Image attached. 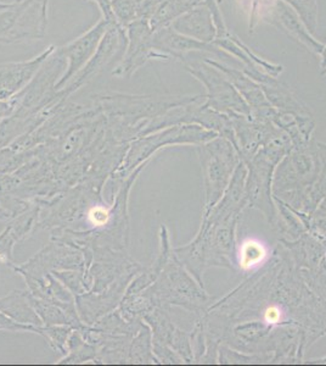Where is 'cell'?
Instances as JSON below:
<instances>
[{"mask_svg":"<svg viewBox=\"0 0 326 366\" xmlns=\"http://www.w3.org/2000/svg\"><path fill=\"white\" fill-rule=\"evenodd\" d=\"M46 0L0 4V43L43 37L46 25Z\"/></svg>","mask_w":326,"mask_h":366,"instance_id":"cell-1","label":"cell"},{"mask_svg":"<svg viewBox=\"0 0 326 366\" xmlns=\"http://www.w3.org/2000/svg\"><path fill=\"white\" fill-rule=\"evenodd\" d=\"M108 22L110 21H105V20L99 22L94 29H91V32L84 34L83 37L78 38L77 41L71 43L68 46L60 48V53L62 55H65L70 60L68 72H67L66 75L63 76L61 82H65L66 79H68L70 76L73 75L76 71L81 69L83 64L86 63L88 59L91 58V54H94L96 46L100 42V38L103 37V34L106 32Z\"/></svg>","mask_w":326,"mask_h":366,"instance_id":"cell-2","label":"cell"},{"mask_svg":"<svg viewBox=\"0 0 326 366\" xmlns=\"http://www.w3.org/2000/svg\"><path fill=\"white\" fill-rule=\"evenodd\" d=\"M270 248L262 238L256 236L245 237L238 248L236 258L243 271H256L268 262Z\"/></svg>","mask_w":326,"mask_h":366,"instance_id":"cell-3","label":"cell"},{"mask_svg":"<svg viewBox=\"0 0 326 366\" xmlns=\"http://www.w3.org/2000/svg\"><path fill=\"white\" fill-rule=\"evenodd\" d=\"M54 51V46H50L44 53L34 58L31 61L19 64H6L0 66V84H5L8 81L10 87H19L24 84L26 79H29L34 72L39 69L41 64L44 63L48 56Z\"/></svg>","mask_w":326,"mask_h":366,"instance_id":"cell-4","label":"cell"},{"mask_svg":"<svg viewBox=\"0 0 326 366\" xmlns=\"http://www.w3.org/2000/svg\"><path fill=\"white\" fill-rule=\"evenodd\" d=\"M286 320V312L281 305L272 304L265 309L263 314V321L268 326H275Z\"/></svg>","mask_w":326,"mask_h":366,"instance_id":"cell-5","label":"cell"},{"mask_svg":"<svg viewBox=\"0 0 326 366\" xmlns=\"http://www.w3.org/2000/svg\"><path fill=\"white\" fill-rule=\"evenodd\" d=\"M91 217L96 225H105L106 220H108V212L101 208L93 209V212H91Z\"/></svg>","mask_w":326,"mask_h":366,"instance_id":"cell-6","label":"cell"}]
</instances>
